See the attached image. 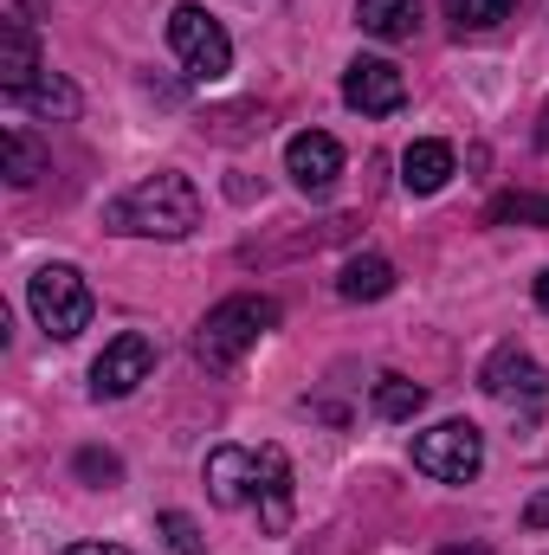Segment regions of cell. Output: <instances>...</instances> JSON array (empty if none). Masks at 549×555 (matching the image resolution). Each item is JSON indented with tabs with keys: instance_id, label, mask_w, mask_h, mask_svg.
<instances>
[{
	"instance_id": "6da1fadb",
	"label": "cell",
	"mask_w": 549,
	"mask_h": 555,
	"mask_svg": "<svg viewBox=\"0 0 549 555\" xmlns=\"http://www.w3.org/2000/svg\"><path fill=\"white\" fill-rule=\"evenodd\" d=\"M104 227L124 240H188L201 227V194L181 168H155L104 207Z\"/></svg>"
},
{
	"instance_id": "7a4b0ae2",
	"label": "cell",
	"mask_w": 549,
	"mask_h": 555,
	"mask_svg": "<svg viewBox=\"0 0 549 555\" xmlns=\"http://www.w3.org/2000/svg\"><path fill=\"white\" fill-rule=\"evenodd\" d=\"M278 323H284L278 297L240 291V297H227V304H214V310L201 317V330H194V362H201L207 375H227V369L246 362V349H253L259 336H272Z\"/></svg>"
},
{
	"instance_id": "3957f363",
	"label": "cell",
	"mask_w": 549,
	"mask_h": 555,
	"mask_svg": "<svg viewBox=\"0 0 549 555\" xmlns=\"http://www.w3.org/2000/svg\"><path fill=\"white\" fill-rule=\"evenodd\" d=\"M26 304H33V317H39V330L52 343L85 336L91 310H98V297H91V284H85L78 266H39V272L26 278Z\"/></svg>"
},
{
	"instance_id": "277c9868",
	"label": "cell",
	"mask_w": 549,
	"mask_h": 555,
	"mask_svg": "<svg viewBox=\"0 0 549 555\" xmlns=\"http://www.w3.org/2000/svg\"><path fill=\"white\" fill-rule=\"evenodd\" d=\"M168 46H175L181 72H188L194 85H220V78L233 72V39H227V26H220L207 7H194V0H181V7L168 13Z\"/></svg>"
},
{
	"instance_id": "5b68a950",
	"label": "cell",
	"mask_w": 549,
	"mask_h": 555,
	"mask_svg": "<svg viewBox=\"0 0 549 555\" xmlns=\"http://www.w3.org/2000/svg\"><path fill=\"white\" fill-rule=\"evenodd\" d=\"M413 472H426L439 485H472L485 472V433L472 420H439V426L413 433Z\"/></svg>"
},
{
	"instance_id": "8992f818",
	"label": "cell",
	"mask_w": 549,
	"mask_h": 555,
	"mask_svg": "<svg viewBox=\"0 0 549 555\" xmlns=\"http://www.w3.org/2000/svg\"><path fill=\"white\" fill-rule=\"evenodd\" d=\"M478 388H485L491 401H505L511 414L531 426V420H537V408H544V395H549V375L537 369V356H531V349L505 343V349H491V362L478 369Z\"/></svg>"
},
{
	"instance_id": "52a82bcc",
	"label": "cell",
	"mask_w": 549,
	"mask_h": 555,
	"mask_svg": "<svg viewBox=\"0 0 549 555\" xmlns=\"http://www.w3.org/2000/svg\"><path fill=\"white\" fill-rule=\"evenodd\" d=\"M149 369H155V343H149L142 330H124V336H111L104 356L91 362V395H98V401H124V395H137L142 382H149Z\"/></svg>"
},
{
	"instance_id": "ba28073f",
	"label": "cell",
	"mask_w": 549,
	"mask_h": 555,
	"mask_svg": "<svg viewBox=\"0 0 549 555\" xmlns=\"http://www.w3.org/2000/svg\"><path fill=\"white\" fill-rule=\"evenodd\" d=\"M343 104L362 111V117H395V111L408 104L401 65H388V59H349V72H343Z\"/></svg>"
},
{
	"instance_id": "9c48e42d",
	"label": "cell",
	"mask_w": 549,
	"mask_h": 555,
	"mask_svg": "<svg viewBox=\"0 0 549 555\" xmlns=\"http://www.w3.org/2000/svg\"><path fill=\"white\" fill-rule=\"evenodd\" d=\"M284 175H291L310 201H323V194L343 181V142L323 137V130H297V137L284 142Z\"/></svg>"
},
{
	"instance_id": "30bf717a",
	"label": "cell",
	"mask_w": 549,
	"mask_h": 555,
	"mask_svg": "<svg viewBox=\"0 0 549 555\" xmlns=\"http://www.w3.org/2000/svg\"><path fill=\"white\" fill-rule=\"evenodd\" d=\"M291 459L284 446H259L253 452V511H259V530L266 537H284L291 530Z\"/></svg>"
},
{
	"instance_id": "8fae6325",
	"label": "cell",
	"mask_w": 549,
	"mask_h": 555,
	"mask_svg": "<svg viewBox=\"0 0 549 555\" xmlns=\"http://www.w3.org/2000/svg\"><path fill=\"white\" fill-rule=\"evenodd\" d=\"M207 498L220 511H246L253 504V452L246 446H214L207 452Z\"/></svg>"
},
{
	"instance_id": "7c38bea8",
	"label": "cell",
	"mask_w": 549,
	"mask_h": 555,
	"mask_svg": "<svg viewBox=\"0 0 549 555\" xmlns=\"http://www.w3.org/2000/svg\"><path fill=\"white\" fill-rule=\"evenodd\" d=\"M7 104H13V111H33V117H46V124H72V117L85 111L78 85H72V78H59V72H39L26 91H7Z\"/></svg>"
},
{
	"instance_id": "4fadbf2b",
	"label": "cell",
	"mask_w": 549,
	"mask_h": 555,
	"mask_svg": "<svg viewBox=\"0 0 549 555\" xmlns=\"http://www.w3.org/2000/svg\"><path fill=\"white\" fill-rule=\"evenodd\" d=\"M452 142H433V137H420L401 149V188L408 194H439L446 181H452Z\"/></svg>"
},
{
	"instance_id": "5bb4252c",
	"label": "cell",
	"mask_w": 549,
	"mask_h": 555,
	"mask_svg": "<svg viewBox=\"0 0 549 555\" xmlns=\"http://www.w3.org/2000/svg\"><path fill=\"white\" fill-rule=\"evenodd\" d=\"M39 72H46V65H39L33 26H26V20H7V26H0V91H26Z\"/></svg>"
},
{
	"instance_id": "9a60e30c",
	"label": "cell",
	"mask_w": 549,
	"mask_h": 555,
	"mask_svg": "<svg viewBox=\"0 0 549 555\" xmlns=\"http://www.w3.org/2000/svg\"><path fill=\"white\" fill-rule=\"evenodd\" d=\"M388 291H395V266L382 253H356L336 278V297H349V304H382Z\"/></svg>"
},
{
	"instance_id": "2e32d148",
	"label": "cell",
	"mask_w": 549,
	"mask_h": 555,
	"mask_svg": "<svg viewBox=\"0 0 549 555\" xmlns=\"http://www.w3.org/2000/svg\"><path fill=\"white\" fill-rule=\"evenodd\" d=\"M356 26L362 33H375V39H413V26H420V0H356Z\"/></svg>"
},
{
	"instance_id": "e0dca14e",
	"label": "cell",
	"mask_w": 549,
	"mask_h": 555,
	"mask_svg": "<svg viewBox=\"0 0 549 555\" xmlns=\"http://www.w3.org/2000/svg\"><path fill=\"white\" fill-rule=\"evenodd\" d=\"M485 220H491V227H544L549 233V194L511 188V194H498V201L485 207Z\"/></svg>"
},
{
	"instance_id": "ac0fdd59",
	"label": "cell",
	"mask_w": 549,
	"mask_h": 555,
	"mask_svg": "<svg viewBox=\"0 0 549 555\" xmlns=\"http://www.w3.org/2000/svg\"><path fill=\"white\" fill-rule=\"evenodd\" d=\"M0 155H7V181H13V188H33V181L46 175V149L26 137V130H7V137H0Z\"/></svg>"
},
{
	"instance_id": "d6986e66",
	"label": "cell",
	"mask_w": 549,
	"mask_h": 555,
	"mask_svg": "<svg viewBox=\"0 0 549 555\" xmlns=\"http://www.w3.org/2000/svg\"><path fill=\"white\" fill-rule=\"evenodd\" d=\"M426 408V388L420 382H408V375H382L375 382V414L382 420H413Z\"/></svg>"
},
{
	"instance_id": "ffe728a7",
	"label": "cell",
	"mask_w": 549,
	"mask_h": 555,
	"mask_svg": "<svg viewBox=\"0 0 549 555\" xmlns=\"http://www.w3.org/2000/svg\"><path fill=\"white\" fill-rule=\"evenodd\" d=\"M518 13V0H446V20L459 26V33H491V26H505Z\"/></svg>"
},
{
	"instance_id": "44dd1931",
	"label": "cell",
	"mask_w": 549,
	"mask_h": 555,
	"mask_svg": "<svg viewBox=\"0 0 549 555\" xmlns=\"http://www.w3.org/2000/svg\"><path fill=\"white\" fill-rule=\"evenodd\" d=\"M155 530L168 537V550H175V555H207V537H201V524H194L188 511H162V517H155Z\"/></svg>"
},
{
	"instance_id": "7402d4cb",
	"label": "cell",
	"mask_w": 549,
	"mask_h": 555,
	"mask_svg": "<svg viewBox=\"0 0 549 555\" xmlns=\"http://www.w3.org/2000/svg\"><path fill=\"white\" fill-rule=\"evenodd\" d=\"M78 478H85L91 491H111V485L124 478V459H117V452H98V446H85V452H78Z\"/></svg>"
},
{
	"instance_id": "603a6c76",
	"label": "cell",
	"mask_w": 549,
	"mask_h": 555,
	"mask_svg": "<svg viewBox=\"0 0 549 555\" xmlns=\"http://www.w3.org/2000/svg\"><path fill=\"white\" fill-rule=\"evenodd\" d=\"M524 530H549V491H537V498L524 504Z\"/></svg>"
},
{
	"instance_id": "cb8c5ba5",
	"label": "cell",
	"mask_w": 549,
	"mask_h": 555,
	"mask_svg": "<svg viewBox=\"0 0 549 555\" xmlns=\"http://www.w3.org/2000/svg\"><path fill=\"white\" fill-rule=\"evenodd\" d=\"M65 555H130V550H117V543H72Z\"/></svg>"
},
{
	"instance_id": "d4e9b609",
	"label": "cell",
	"mask_w": 549,
	"mask_h": 555,
	"mask_svg": "<svg viewBox=\"0 0 549 555\" xmlns=\"http://www.w3.org/2000/svg\"><path fill=\"white\" fill-rule=\"evenodd\" d=\"M439 555H498V550H485V543H446Z\"/></svg>"
},
{
	"instance_id": "484cf974",
	"label": "cell",
	"mask_w": 549,
	"mask_h": 555,
	"mask_svg": "<svg viewBox=\"0 0 549 555\" xmlns=\"http://www.w3.org/2000/svg\"><path fill=\"white\" fill-rule=\"evenodd\" d=\"M537 310H549V266L537 272Z\"/></svg>"
}]
</instances>
